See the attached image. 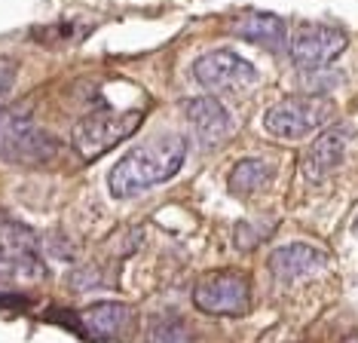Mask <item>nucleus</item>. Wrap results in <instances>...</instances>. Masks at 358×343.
Wrapping results in <instances>:
<instances>
[{"mask_svg":"<svg viewBox=\"0 0 358 343\" xmlns=\"http://www.w3.org/2000/svg\"><path fill=\"white\" fill-rule=\"evenodd\" d=\"M43 276L37 233L22 220L0 218V282H25Z\"/></svg>","mask_w":358,"mask_h":343,"instance_id":"4","label":"nucleus"},{"mask_svg":"<svg viewBox=\"0 0 358 343\" xmlns=\"http://www.w3.org/2000/svg\"><path fill=\"white\" fill-rule=\"evenodd\" d=\"M135 309L126 304H113V300H104V304H92L89 309H83L80 318V328H83L86 337L92 340H113L123 337L126 328L132 325Z\"/></svg>","mask_w":358,"mask_h":343,"instance_id":"11","label":"nucleus"},{"mask_svg":"<svg viewBox=\"0 0 358 343\" xmlns=\"http://www.w3.org/2000/svg\"><path fill=\"white\" fill-rule=\"evenodd\" d=\"M233 34L248 40V43L270 49V52H282L288 46V24L279 15H270V13H255V15L239 19L233 24Z\"/></svg>","mask_w":358,"mask_h":343,"instance_id":"13","label":"nucleus"},{"mask_svg":"<svg viewBox=\"0 0 358 343\" xmlns=\"http://www.w3.org/2000/svg\"><path fill=\"white\" fill-rule=\"evenodd\" d=\"M270 230H273V227L260 230V227H255V224H248V220H245V224L236 227V242H239L242 248H255L260 239H266V236H270Z\"/></svg>","mask_w":358,"mask_h":343,"instance_id":"16","label":"nucleus"},{"mask_svg":"<svg viewBox=\"0 0 358 343\" xmlns=\"http://www.w3.org/2000/svg\"><path fill=\"white\" fill-rule=\"evenodd\" d=\"M141 111H99L74 126V147L83 160H99L113 144L126 141L141 126Z\"/></svg>","mask_w":358,"mask_h":343,"instance_id":"3","label":"nucleus"},{"mask_svg":"<svg viewBox=\"0 0 358 343\" xmlns=\"http://www.w3.org/2000/svg\"><path fill=\"white\" fill-rule=\"evenodd\" d=\"M193 304L206 316H245L251 307V282L239 270H217L196 282Z\"/></svg>","mask_w":358,"mask_h":343,"instance_id":"5","label":"nucleus"},{"mask_svg":"<svg viewBox=\"0 0 358 343\" xmlns=\"http://www.w3.org/2000/svg\"><path fill=\"white\" fill-rule=\"evenodd\" d=\"M150 343H190V331L178 318H162L150 328Z\"/></svg>","mask_w":358,"mask_h":343,"instance_id":"15","label":"nucleus"},{"mask_svg":"<svg viewBox=\"0 0 358 343\" xmlns=\"http://www.w3.org/2000/svg\"><path fill=\"white\" fill-rule=\"evenodd\" d=\"M343 49H346V31L331 28V24H306L288 43L291 62L309 74L331 64Z\"/></svg>","mask_w":358,"mask_h":343,"instance_id":"8","label":"nucleus"},{"mask_svg":"<svg viewBox=\"0 0 358 343\" xmlns=\"http://www.w3.org/2000/svg\"><path fill=\"white\" fill-rule=\"evenodd\" d=\"M13 80H15V62L13 59H0V95L10 89Z\"/></svg>","mask_w":358,"mask_h":343,"instance_id":"17","label":"nucleus"},{"mask_svg":"<svg viewBox=\"0 0 358 343\" xmlns=\"http://www.w3.org/2000/svg\"><path fill=\"white\" fill-rule=\"evenodd\" d=\"M184 113H187V120H190L193 132H196L202 141H221V138H227L233 132L230 111L211 95L190 98V102L184 104Z\"/></svg>","mask_w":358,"mask_h":343,"instance_id":"12","label":"nucleus"},{"mask_svg":"<svg viewBox=\"0 0 358 343\" xmlns=\"http://www.w3.org/2000/svg\"><path fill=\"white\" fill-rule=\"evenodd\" d=\"M343 343H358V337H346V340H343Z\"/></svg>","mask_w":358,"mask_h":343,"instance_id":"18","label":"nucleus"},{"mask_svg":"<svg viewBox=\"0 0 358 343\" xmlns=\"http://www.w3.org/2000/svg\"><path fill=\"white\" fill-rule=\"evenodd\" d=\"M328 264V255L319 245H306V242H291L285 248H275L270 255V270L279 282H291L300 276H309L315 270H322Z\"/></svg>","mask_w":358,"mask_h":343,"instance_id":"10","label":"nucleus"},{"mask_svg":"<svg viewBox=\"0 0 358 343\" xmlns=\"http://www.w3.org/2000/svg\"><path fill=\"white\" fill-rule=\"evenodd\" d=\"M349 138H352V129L349 126H331L315 138L313 147H309L306 157H303V178L306 181L322 184L324 178L340 166V160H343V153L349 147Z\"/></svg>","mask_w":358,"mask_h":343,"instance_id":"9","label":"nucleus"},{"mask_svg":"<svg viewBox=\"0 0 358 343\" xmlns=\"http://www.w3.org/2000/svg\"><path fill=\"white\" fill-rule=\"evenodd\" d=\"M352 230H355V236H358V218H355V227H352Z\"/></svg>","mask_w":358,"mask_h":343,"instance_id":"19","label":"nucleus"},{"mask_svg":"<svg viewBox=\"0 0 358 343\" xmlns=\"http://www.w3.org/2000/svg\"><path fill=\"white\" fill-rule=\"evenodd\" d=\"M193 77L211 92H239L257 83V68L233 49H215L193 62Z\"/></svg>","mask_w":358,"mask_h":343,"instance_id":"7","label":"nucleus"},{"mask_svg":"<svg viewBox=\"0 0 358 343\" xmlns=\"http://www.w3.org/2000/svg\"><path fill=\"white\" fill-rule=\"evenodd\" d=\"M331 117L334 104L328 98H285L264 113V129L275 138H306L328 126Z\"/></svg>","mask_w":358,"mask_h":343,"instance_id":"6","label":"nucleus"},{"mask_svg":"<svg viewBox=\"0 0 358 343\" xmlns=\"http://www.w3.org/2000/svg\"><path fill=\"white\" fill-rule=\"evenodd\" d=\"M273 181V166L266 160H257V157H248V160H239L230 172V193L236 196H255L257 190H264L266 184Z\"/></svg>","mask_w":358,"mask_h":343,"instance_id":"14","label":"nucleus"},{"mask_svg":"<svg viewBox=\"0 0 358 343\" xmlns=\"http://www.w3.org/2000/svg\"><path fill=\"white\" fill-rule=\"evenodd\" d=\"M59 153V141L40 129L25 104L0 108V160L13 166H46Z\"/></svg>","mask_w":358,"mask_h":343,"instance_id":"2","label":"nucleus"},{"mask_svg":"<svg viewBox=\"0 0 358 343\" xmlns=\"http://www.w3.org/2000/svg\"><path fill=\"white\" fill-rule=\"evenodd\" d=\"M187 157V141L181 135H159L153 141L129 150L117 166L110 169L108 187L117 200H132V196L150 190L153 184H162L181 169Z\"/></svg>","mask_w":358,"mask_h":343,"instance_id":"1","label":"nucleus"}]
</instances>
